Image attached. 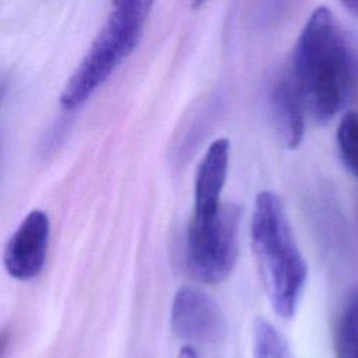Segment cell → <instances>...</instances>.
<instances>
[{
  "mask_svg": "<svg viewBox=\"0 0 358 358\" xmlns=\"http://www.w3.org/2000/svg\"><path fill=\"white\" fill-rule=\"evenodd\" d=\"M305 99L291 71L280 77L271 91V110L282 143L295 150L305 134Z\"/></svg>",
  "mask_w": 358,
  "mask_h": 358,
  "instance_id": "obj_8",
  "label": "cell"
},
{
  "mask_svg": "<svg viewBox=\"0 0 358 358\" xmlns=\"http://www.w3.org/2000/svg\"><path fill=\"white\" fill-rule=\"evenodd\" d=\"M291 74L306 106L329 122L358 83V45L336 24L330 10L316 8L296 41Z\"/></svg>",
  "mask_w": 358,
  "mask_h": 358,
  "instance_id": "obj_1",
  "label": "cell"
},
{
  "mask_svg": "<svg viewBox=\"0 0 358 358\" xmlns=\"http://www.w3.org/2000/svg\"><path fill=\"white\" fill-rule=\"evenodd\" d=\"M336 358H358V282L347 292L334 320Z\"/></svg>",
  "mask_w": 358,
  "mask_h": 358,
  "instance_id": "obj_9",
  "label": "cell"
},
{
  "mask_svg": "<svg viewBox=\"0 0 358 358\" xmlns=\"http://www.w3.org/2000/svg\"><path fill=\"white\" fill-rule=\"evenodd\" d=\"M337 147L344 166L358 179V113L350 112L340 120Z\"/></svg>",
  "mask_w": 358,
  "mask_h": 358,
  "instance_id": "obj_11",
  "label": "cell"
},
{
  "mask_svg": "<svg viewBox=\"0 0 358 358\" xmlns=\"http://www.w3.org/2000/svg\"><path fill=\"white\" fill-rule=\"evenodd\" d=\"M343 6L354 15H358V0H340Z\"/></svg>",
  "mask_w": 358,
  "mask_h": 358,
  "instance_id": "obj_13",
  "label": "cell"
},
{
  "mask_svg": "<svg viewBox=\"0 0 358 358\" xmlns=\"http://www.w3.org/2000/svg\"><path fill=\"white\" fill-rule=\"evenodd\" d=\"M143 31V25L110 11L103 28L67 80L60 95L62 106L67 110L81 106L133 52Z\"/></svg>",
  "mask_w": 358,
  "mask_h": 358,
  "instance_id": "obj_3",
  "label": "cell"
},
{
  "mask_svg": "<svg viewBox=\"0 0 358 358\" xmlns=\"http://www.w3.org/2000/svg\"><path fill=\"white\" fill-rule=\"evenodd\" d=\"M252 248L273 310L282 319L294 316L308 280V266L298 248L281 199L271 190L256 194Z\"/></svg>",
  "mask_w": 358,
  "mask_h": 358,
  "instance_id": "obj_2",
  "label": "cell"
},
{
  "mask_svg": "<svg viewBox=\"0 0 358 358\" xmlns=\"http://www.w3.org/2000/svg\"><path fill=\"white\" fill-rule=\"evenodd\" d=\"M229 148L228 138L221 137L214 140L204 152L194 179L193 218H208L220 213L229 166Z\"/></svg>",
  "mask_w": 358,
  "mask_h": 358,
  "instance_id": "obj_7",
  "label": "cell"
},
{
  "mask_svg": "<svg viewBox=\"0 0 358 358\" xmlns=\"http://www.w3.org/2000/svg\"><path fill=\"white\" fill-rule=\"evenodd\" d=\"M178 358H199L196 350L189 344V345H183L178 354Z\"/></svg>",
  "mask_w": 358,
  "mask_h": 358,
  "instance_id": "obj_12",
  "label": "cell"
},
{
  "mask_svg": "<svg viewBox=\"0 0 358 358\" xmlns=\"http://www.w3.org/2000/svg\"><path fill=\"white\" fill-rule=\"evenodd\" d=\"M252 344L253 358H295L284 334L262 317L253 323Z\"/></svg>",
  "mask_w": 358,
  "mask_h": 358,
  "instance_id": "obj_10",
  "label": "cell"
},
{
  "mask_svg": "<svg viewBox=\"0 0 358 358\" xmlns=\"http://www.w3.org/2000/svg\"><path fill=\"white\" fill-rule=\"evenodd\" d=\"M49 235L48 214L42 210L29 211L4 246L3 266L7 274L18 281L38 277L45 266Z\"/></svg>",
  "mask_w": 358,
  "mask_h": 358,
  "instance_id": "obj_6",
  "label": "cell"
},
{
  "mask_svg": "<svg viewBox=\"0 0 358 358\" xmlns=\"http://www.w3.org/2000/svg\"><path fill=\"white\" fill-rule=\"evenodd\" d=\"M206 0H194V7H200Z\"/></svg>",
  "mask_w": 358,
  "mask_h": 358,
  "instance_id": "obj_14",
  "label": "cell"
},
{
  "mask_svg": "<svg viewBox=\"0 0 358 358\" xmlns=\"http://www.w3.org/2000/svg\"><path fill=\"white\" fill-rule=\"evenodd\" d=\"M241 208L222 204L218 214L193 218L186 235V264L204 284H218L232 273L239 252Z\"/></svg>",
  "mask_w": 358,
  "mask_h": 358,
  "instance_id": "obj_4",
  "label": "cell"
},
{
  "mask_svg": "<svg viewBox=\"0 0 358 358\" xmlns=\"http://www.w3.org/2000/svg\"><path fill=\"white\" fill-rule=\"evenodd\" d=\"M171 327L179 338L196 344L217 343L227 329L221 306L194 287L176 291L171 306Z\"/></svg>",
  "mask_w": 358,
  "mask_h": 358,
  "instance_id": "obj_5",
  "label": "cell"
}]
</instances>
